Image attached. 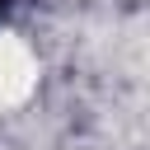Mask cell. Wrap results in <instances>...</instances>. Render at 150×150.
<instances>
[{
	"instance_id": "6da1fadb",
	"label": "cell",
	"mask_w": 150,
	"mask_h": 150,
	"mask_svg": "<svg viewBox=\"0 0 150 150\" xmlns=\"http://www.w3.org/2000/svg\"><path fill=\"white\" fill-rule=\"evenodd\" d=\"M0 5H5V0H0Z\"/></svg>"
}]
</instances>
